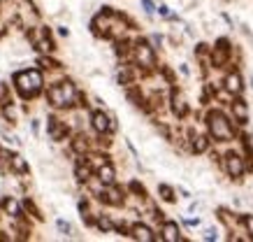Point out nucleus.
<instances>
[{"mask_svg":"<svg viewBox=\"0 0 253 242\" xmlns=\"http://www.w3.org/2000/svg\"><path fill=\"white\" fill-rule=\"evenodd\" d=\"M0 156H2V151H0Z\"/></svg>","mask_w":253,"mask_h":242,"instance_id":"a878e982","label":"nucleus"},{"mask_svg":"<svg viewBox=\"0 0 253 242\" xmlns=\"http://www.w3.org/2000/svg\"><path fill=\"white\" fill-rule=\"evenodd\" d=\"M135 54H137L139 65H144V68H151V65H154V51H151V47H149V45L139 42L137 49H135Z\"/></svg>","mask_w":253,"mask_h":242,"instance_id":"39448f33","label":"nucleus"},{"mask_svg":"<svg viewBox=\"0 0 253 242\" xmlns=\"http://www.w3.org/2000/svg\"><path fill=\"white\" fill-rule=\"evenodd\" d=\"M91 124H93V128H95L98 133H107L109 131V117L107 114H102V112H93Z\"/></svg>","mask_w":253,"mask_h":242,"instance_id":"423d86ee","label":"nucleus"},{"mask_svg":"<svg viewBox=\"0 0 253 242\" xmlns=\"http://www.w3.org/2000/svg\"><path fill=\"white\" fill-rule=\"evenodd\" d=\"M205 149H207V138H195V142H193V151L202 154Z\"/></svg>","mask_w":253,"mask_h":242,"instance_id":"dca6fc26","label":"nucleus"},{"mask_svg":"<svg viewBox=\"0 0 253 242\" xmlns=\"http://www.w3.org/2000/svg\"><path fill=\"white\" fill-rule=\"evenodd\" d=\"M77 175H79V180H88V175H91V168H86V165H79V168H77Z\"/></svg>","mask_w":253,"mask_h":242,"instance_id":"412c9836","label":"nucleus"},{"mask_svg":"<svg viewBox=\"0 0 253 242\" xmlns=\"http://www.w3.org/2000/svg\"><path fill=\"white\" fill-rule=\"evenodd\" d=\"M16 82V89L23 98H33L42 89V75L38 70H26V72H19L14 77Z\"/></svg>","mask_w":253,"mask_h":242,"instance_id":"f257e3e1","label":"nucleus"},{"mask_svg":"<svg viewBox=\"0 0 253 242\" xmlns=\"http://www.w3.org/2000/svg\"><path fill=\"white\" fill-rule=\"evenodd\" d=\"M225 86H228V91H230V94H239V91H242V79H239L237 72L225 77Z\"/></svg>","mask_w":253,"mask_h":242,"instance_id":"f8f14e48","label":"nucleus"},{"mask_svg":"<svg viewBox=\"0 0 253 242\" xmlns=\"http://www.w3.org/2000/svg\"><path fill=\"white\" fill-rule=\"evenodd\" d=\"M174 112L179 117L186 112V105H184V98H181V96H174Z\"/></svg>","mask_w":253,"mask_h":242,"instance_id":"a211bd4d","label":"nucleus"},{"mask_svg":"<svg viewBox=\"0 0 253 242\" xmlns=\"http://www.w3.org/2000/svg\"><path fill=\"white\" fill-rule=\"evenodd\" d=\"M72 147H75V151H79V154H82V151H86V138H77Z\"/></svg>","mask_w":253,"mask_h":242,"instance_id":"6ab92c4d","label":"nucleus"},{"mask_svg":"<svg viewBox=\"0 0 253 242\" xmlns=\"http://www.w3.org/2000/svg\"><path fill=\"white\" fill-rule=\"evenodd\" d=\"M114 177H116V172H114V168H112L109 163H102L98 168V180L102 182V184H112Z\"/></svg>","mask_w":253,"mask_h":242,"instance_id":"0eeeda50","label":"nucleus"},{"mask_svg":"<svg viewBox=\"0 0 253 242\" xmlns=\"http://www.w3.org/2000/svg\"><path fill=\"white\" fill-rule=\"evenodd\" d=\"M77 98V91L70 82H63V84H56L49 89V102L56 105V107H65V105H72Z\"/></svg>","mask_w":253,"mask_h":242,"instance_id":"f03ea898","label":"nucleus"},{"mask_svg":"<svg viewBox=\"0 0 253 242\" xmlns=\"http://www.w3.org/2000/svg\"><path fill=\"white\" fill-rule=\"evenodd\" d=\"M158 194H161V198H163V200H168V203H172V200H174V191H172L169 187H165V184H161V187H158Z\"/></svg>","mask_w":253,"mask_h":242,"instance_id":"4468645a","label":"nucleus"},{"mask_svg":"<svg viewBox=\"0 0 253 242\" xmlns=\"http://www.w3.org/2000/svg\"><path fill=\"white\" fill-rule=\"evenodd\" d=\"M56 226H58V231H63V233H70V224H68V221H58Z\"/></svg>","mask_w":253,"mask_h":242,"instance_id":"5701e85b","label":"nucleus"},{"mask_svg":"<svg viewBox=\"0 0 253 242\" xmlns=\"http://www.w3.org/2000/svg\"><path fill=\"white\" fill-rule=\"evenodd\" d=\"M132 235L137 238V240H142V242H151L154 240V235H151V231L146 226H142V224H137V226H132Z\"/></svg>","mask_w":253,"mask_h":242,"instance_id":"9b49d317","label":"nucleus"},{"mask_svg":"<svg viewBox=\"0 0 253 242\" xmlns=\"http://www.w3.org/2000/svg\"><path fill=\"white\" fill-rule=\"evenodd\" d=\"M100 195H105V200H107V203H114V205L121 203V194H119L116 189H109L107 194H100Z\"/></svg>","mask_w":253,"mask_h":242,"instance_id":"ddd939ff","label":"nucleus"},{"mask_svg":"<svg viewBox=\"0 0 253 242\" xmlns=\"http://www.w3.org/2000/svg\"><path fill=\"white\" fill-rule=\"evenodd\" d=\"M98 226H100V231H112V221H109L107 217H102L98 221Z\"/></svg>","mask_w":253,"mask_h":242,"instance_id":"4be33fe9","label":"nucleus"},{"mask_svg":"<svg viewBox=\"0 0 253 242\" xmlns=\"http://www.w3.org/2000/svg\"><path fill=\"white\" fill-rule=\"evenodd\" d=\"M2 112H5V117H7L9 121H14V119H16V109H14V105H5V109H2Z\"/></svg>","mask_w":253,"mask_h":242,"instance_id":"aec40b11","label":"nucleus"},{"mask_svg":"<svg viewBox=\"0 0 253 242\" xmlns=\"http://www.w3.org/2000/svg\"><path fill=\"white\" fill-rule=\"evenodd\" d=\"M225 168H228V172H230L232 177H239L242 172H244V161H242V156L239 154H228L225 156Z\"/></svg>","mask_w":253,"mask_h":242,"instance_id":"20e7f679","label":"nucleus"},{"mask_svg":"<svg viewBox=\"0 0 253 242\" xmlns=\"http://www.w3.org/2000/svg\"><path fill=\"white\" fill-rule=\"evenodd\" d=\"M209 131L214 133L216 140H221V142L230 140V135H232L230 124H228V119L223 117L221 112H209Z\"/></svg>","mask_w":253,"mask_h":242,"instance_id":"7ed1b4c3","label":"nucleus"},{"mask_svg":"<svg viewBox=\"0 0 253 242\" xmlns=\"http://www.w3.org/2000/svg\"><path fill=\"white\" fill-rule=\"evenodd\" d=\"M12 165H14L16 172H26V170H28V165H26V161H23L21 156H14V158H12Z\"/></svg>","mask_w":253,"mask_h":242,"instance_id":"f3484780","label":"nucleus"},{"mask_svg":"<svg viewBox=\"0 0 253 242\" xmlns=\"http://www.w3.org/2000/svg\"><path fill=\"white\" fill-rule=\"evenodd\" d=\"M5 210H7L12 217H19V203H16V200H12V198H7V200H5Z\"/></svg>","mask_w":253,"mask_h":242,"instance_id":"2eb2a0df","label":"nucleus"},{"mask_svg":"<svg viewBox=\"0 0 253 242\" xmlns=\"http://www.w3.org/2000/svg\"><path fill=\"white\" fill-rule=\"evenodd\" d=\"M163 240H168V242H176V240H179V228H176V224L168 221V224L163 226Z\"/></svg>","mask_w":253,"mask_h":242,"instance_id":"9d476101","label":"nucleus"},{"mask_svg":"<svg viewBox=\"0 0 253 242\" xmlns=\"http://www.w3.org/2000/svg\"><path fill=\"white\" fill-rule=\"evenodd\" d=\"M244 224H246V228H249V233L253 235V217H251V214H249V217L244 219Z\"/></svg>","mask_w":253,"mask_h":242,"instance_id":"b1692460","label":"nucleus"},{"mask_svg":"<svg viewBox=\"0 0 253 242\" xmlns=\"http://www.w3.org/2000/svg\"><path fill=\"white\" fill-rule=\"evenodd\" d=\"M232 112H235V117H237L239 124H246V121H249V107H246L244 100H235V102H232Z\"/></svg>","mask_w":253,"mask_h":242,"instance_id":"1a4fd4ad","label":"nucleus"},{"mask_svg":"<svg viewBox=\"0 0 253 242\" xmlns=\"http://www.w3.org/2000/svg\"><path fill=\"white\" fill-rule=\"evenodd\" d=\"M142 5H144V9L149 12V14L154 12V2H151V0H142Z\"/></svg>","mask_w":253,"mask_h":242,"instance_id":"393cba45","label":"nucleus"},{"mask_svg":"<svg viewBox=\"0 0 253 242\" xmlns=\"http://www.w3.org/2000/svg\"><path fill=\"white\" fill-rule=\"evenodd\" d=\"M211 61H214L216 65H223V63L228 61V42H225V40L218 42V47H216L214 54H211Z\"/></svg>","mask_w":253,"mask_h":242,"instance_id":"6e6552de","label":"nucleus"}]
</instances>
